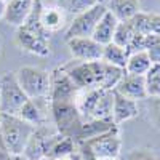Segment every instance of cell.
Wrapping results in <instances>:
<instances>
[{"mask_svg":"<svg viewBox=\"0 0 160 160\" xmlns=\"http://www.w3.org/2000/svg\"><path fill=\"white\" fill-rule=\"evenodd\" d=\"M64 72L69 75L77 90L88 88H101V90H114L118 80L125 74L123 69L111 66L104 61H72L66 66H61Z\"/></svg>","mask_w":160,"mask_h":160,"instance_id":"6da1fadb","label":"cell"},{"mask_svg":"<svg viewBox=\"0 0 160 160\" xmlns=\"http://www.w3.org/2000/svg\"><path fill=\"white\" fill-rule=\"evenodd\" d=\"M112 104L114 90L88 88L75 95V108L82 120H112Z\"/></svg>","mask_w":160,"mask_h":160,"instance_id":"7a4b0ae2","label":"cell"},{"mask_svg":"<svg viewBox=\"0 0 160 160\" xmlns=\"http://www.w3.org/2000/svg\"><path fill=\"white\" fill-rule=\"evenodd\" d=\"M35 127L18 115L0 114V139L10 155H22Z\"/></svg>","mask_w":160,"mask_h":160,"instance_id":"3957f363","label":"cell"},{"mask_svg":"<svg viewBox=\"0 0 160 160\" xmlns=\"http://www.w3.org/2000/svg\"><path fill=\"white\" fill-rule=\"evenodd\" d=\"M15 77L29 99H47L50 95V74L35 66H22Z\"/></svg>","mask_w":160,"mask_h":160,"instance_id":"277c9868","label":"cell"},{"mask_svg":"<svg viewBox=\"0 0 160 160\" xmlns=\"http://www.w3.org/2000/svg\"><path fill=\"white\" fill-rule=\"evenodd\" d=\"M50 109L56 125V131L75 141L83 122L75 108V101H50Z\"/></svg>","mask_w":160,"mask_h":160,"instance_id":"5b68a950","label":"cell"},{"mask_svg":"<svg viewBox=\"0 0 160 160\" xmlns=\"http://www.w3.org/2000/svg\"><path fill=\"white\" fill-rule=\"evenodd\" d=\"M29 98L24 95L15 72H7L0 78V114L18 115Z\"/></svg>","mask_w":160,"mask_h":160,"instance_id":"8992f818","label":"cell"},{"mask_svg":"<svg viewBox=\"0 0 160 160\" xmlns=\"http://www.w3.org/2000/svg\"><path fill=\"white\" fill-rule=\"evenodd\" d=\"M82 144H85V148L91 152V155L96 160L115 158L120 155V149H122V138H120V133H118V127L91 138Z\"/></svg>","mask_w":160,"mask_h":160,"instance_id":"52a82bcc","label":"cell"},{"mask_svg":"<svg viewBox=\"0 0 160 160\" xmlns=\"http://www.w3.org/2000/svg\"><path fill=\"white\" fill-rule=\"evenodd\" d=\"M104 13H106L104 3H96L91 8H88L87 11L74 16L72 22L69 24L68 31H66V40L75 38V37H91L98 21L101 19Z\"/></svg>","mask_w":160,"mask_h":160,"instance_id":"ba28073f","label":"cell"},{"mask_svg":"<svg viewBox=\"0 0 160 160\" xmlns=\"http://www.w3.org/2000/svg\"><path fill=\"white\" fill-rule=\"evenodd\" d=\"M77 88L62 68H56L50 74V101H75Z\"/></svg>","mask_w":160,"mask_h":160,"instance_id":"9c48e42d","label":"cell"},{"mask_svg":"<svg viewBox=\"0 0 160 160\" xmlns=\"http://www.w3.org/2000/svg\"><path fill=\"white\" fill-rule=\"evenodd\" d=\"M69 48L71 56L75 61L90 62V61H99L102 55V45L95 42L91 37H75L66 40Z\"/></svg>","mask_w":160,"mask_h":160,"instance_id":"30bf717a","label":"cell"},{"mask_svg":"<svg viewBox=\"0 0 160 160\" xmlns=\"http://www.w3.org/2000/svg\"><path fill=\"white\" fill-rule=\"evenodd\" d=\"M15 42L16 45L37 56H48L50 55V38H45L42 35H37L24 28H18L15 34Z\"/></svg>","mask_w":160,"mask_h":160,"instance_id":"8fae6325","label":"cell"},{"mask_svg":"<svg viewBox=\"0 0 160 160\" xmlns=\"http://www.w3.org/2000/svg\"><path fill=\"white\" fill-rule=\"evenodd\" d=\"M115 93L122 95L131 101H146L148 93H146V83H144V75H130L123 74L122 78L114 88Z\"/></svg>","mask_w":160,"mask_h":160,"instance_id":"7c38bea8","label":"cell"},{"mask_svg":"<svg viewBox=\"0 0 160 160\" xmlns=\"http://www.w3.org/2000/svg\"><path fill=\"white\" fill-rule=\"evenodd\" d=\"M77 151V142L61 133H53L47 141V149H45V157L55 158V160H62L71 157Z\"/></svg>","mask_w":160,"mask_h":160,"instance_id":"4fadbf2b","label":"cell"},{"mask_svg":"<svg viewBox=\"0 0 160 160\" xmlns=\"http://www.w3.org/2000/svg\"><path fill=\"white\" fill-rule=\"evenodd\" d=\"M35 0H10L5 5V15L3 21L10 26L15 28H21V26L28 21L31 11L34 8Z\"/></svg>","mask_w":160,"mask_h":160,"instance_id":"5bb4252c","label":"cell"},{"mask_svg":"<svg viewBox=\"0 0 160 160\" xmlns=\"http://www.w3.org/2000/svg\"><path fill=\"white\" fill-rule=\"evenodd\" d=\"M138 112H139V108H138L136 101H131L114 91V104H112L111 118L115 127H120L130 118H135L138 115Z\"/></svg>","mask_w":160,"mask_h":160,"instance_id":"9a60e30c","label":"cell"},{"mask_svg":"<svg viewBox=\"0 0 160 160\" xmlns=\"http://www.w3.org/2000/svg\"><path fill=\"white\" fill-rule=\"evenodd\" d=\"M104 7L115 16L118 22L128 21L141 11L139 0H104Z\"/></svg>","mask_w":160,"mask_h":160,"instance_id":"2e32d148","label":"cell"},{"mask_svg":"<svg viewBox=\"0 0 160 160\" xmlns=\"http://www.w3.org/2000/svg\"><path fill=\"white\" fill-rule=\"evenodd\" d=\"M117 24H118V21L115 19V16L111 11L106 10V13L101 16L95 31H93L91 38L95 40V42H98L99 45H102V47L111 43L112 38H114V34H115V29H117Z\"/></svg>","mask_w":160,"mask_h":160,"instance_id":"e0dca14e","label":"cell"},{"mask_svg":"<svg viewBox=\"0 0 160 160\" xmlns=\"http://www.w3.org/2000/svg\"><path fill=\"white\" fill-rule=\"evenodd\" d=\"M112 128H115V125L112 123V120H83L75 141H77V144L78 142H85V141L95 138L98 135H102V133L109 131Z\"/></svg>","mask_w":160,"mask_h":160,"instance_id":"ac0fdd59","label":"cell"},{"mask_svg":"<svg viewBox=\"0 0 160 160\" xmlns=\"http://www.w3.org/2000/svg\"><path fill=\"white\" fill-rule=\"evenodd\" d=\"M66 22V13L56 5V7H42V11H40V24L42 28L48 32L53 34L59 31Z\"/></svg>","mask_w":160,"mask_h":160,"instance_id":"d6986e66","label":"cell"},{"mask_svg":"<svg viewBox=\"0 0 160 160\" xmlns=\"http://www.w3.org/2000/svg\"><path fill=\"white\" fill-rule=\"evenodd\" d=\"M18 117H21L24 122L31 123L32 127H42L47 122L45 111L38 106V99H28L26 104L21 108Z\"/></svg>","mask_w":160,"mask_h":160,"instance_id":"ffe728a7","label":"cell"},{"mask_svg":"<svg viewBox=\"0 0 160 160\" xmlns=\"http://www.w3.org/2000/svg\"><path fill=\"white\" fill-rule=\"evenodd\" d=\"M128 59V53L125 48L115 45L114 42L108 43L102 47V55H101V61L108 62L111 66H115V68L125 69V64Z\"/></svg>","mask_w":160,"mask_h":160,"instance_id":"44dd1931","label":"cell"},{"mask_svg":"<svg viewBox=\"0 0 160 160\" xmlns=\"http://www.w3.org/2000/svg\"><path fill=\"white\" fill-rule=\"evenodd\" d=\"M151 66L152 62L146 55V51H138L128 56L123 71L125 74H130V75H146L148 71L151 69Z\"/></svg>","mask_w":160,"mask_h":160,"instance_id":"7402d4cb","label":"cell"},{"mask_svg":"<svg viewBox=\"0 0 160 160\" xmlns=\"http://www.w3.org/2000/svg\"><path fill=\"white\" fill-rule=\"evenodd\" d=\"M148 98H160V64H152L144 75Z\"/></svg>","mask_w":160,"mask_h":160,"instance_id":"603a6c76","label":"cell"},{"mask_svg":"<svg viewBox=\"0 0 160 160\" xmlns=\"http://www.w3.org/2000/svg\"><path fill=\"white\" fill-rule=\"evenodd\" d=\"M138 32L133 29V26L130 21H122L117 24V29H115V34H114V38L112 42L118 47H122L127 50V47L130 45V42L133 40V37H135Z\"/></svg>","mask_w":160,"mask_h":160,"instance_id":"cb8c5ba5","label":"cell"},{"mask_svg":"<svg viewBox=\"0 0 160 160\" xmlns=\"http://www.w3.org/2000/svg\"><path fill=\"white\" fill-rule=\"evenodd\" d=\"M96 0H58V7L69 15H80V13L87 11L88 8H91L93 5H96Z\"/></svg>","mask_w":160,"mask_h":160,"instance_id":"d4e9b609","label":"cell"},{"mask_svg":"<svg viewBox=\"0 0 160 160\" xmlns=\"http://www.w3.org/2000/svg\"><path fill=\"white\" fill-rule=\"evenodd\" d=\"M146 55L152 64H160V37L158 35H144V48Z\"/></svg>","mask_w":160,"mask_h":160,"instance_id":"484cf974","label":"cell"},{"mask_svg":"<svg viewBox=\"0 0 160 160\" xmlns=\"http://www.w3.org/2000/svg\"><path fill=\"white\" fill-rule=\"evenodd\" d=\"M123 160H160L154 149L151 148H136L130 151Z\"/></svg>","mask_w":160,"mask_h":160,"instance_id":"4316f807","label":"cell"},{"mask_svg":"<svg viewBox=\"0 0 160 160\" xmlns=\"http://www.w3.org/2000/svg\"><path fill=\"white\" fill-rule=\"evenodd\" d=\"M148 111L152 125L160 131V98H148Z\"/></svg>","mask_w":160,"mask_h":160,"instance_id":"83f0119b","label":"cell"},{"mask_svg":"<svg viewBox=\"0 0 160 160\" xmlns=\"http://www.w3.org/2000/svg\"><path fill=\"white\" fill-rule=\"evenodd\" d=\"M149 18V34L160 37V15L158 13H148Z\"/></svg>","mask_w":160,"mask_h":160,"instance_id":"f1b7e54d","label":"cell"},{"mask_svg":"<svg viewBox=\"0 0 160 160\" xmlns=\"http://www.w3.org/2000/svg\"><path fill=\"white\" fill-rule=\"evenodd\" d=\"M5 2L3 0H0V19H3V15H5Z\"/></svg>","mask_w":160,"mask_h":160,"instance_id":"f546056e","label":"cell"},{"mask_svg":"<svg viewBox=\"0 0 160 160\" xmlns=\"http://www.w3.org/2000/svg\"><path fill=\"white\" fill-rule=\"evenodd\" d=\"M11 160H28L24 155H11Z\"/></svg>","mask_w":160,"mask_h":160,"instance_id":"4dcf8cb0","label":"cell"},{"mask_svg":"<svg viewBox=\"0 0 160 160\" xmlns=\"http://www.w3.org/2000/svg\"><path fill=\"white\" fill-rule=\"evenodd\" d=\"M40 160H55V158H50V157H42Z\"/></svg>","mask_w":160,"mask_h":160,"instance_id":"1f68e13d","label":"cell"},{"mask_svg":"<svg viewBox=\"0 0 160 160\" xmlns=\"http://www.w3.org/2000/svg\"><path fill=\"white\" fill-rule=\"evenodd\" d=\"M101 160H120L118 157H115V158H101Z\"/></svg>","mask_w":160,"mask_h":160,"instance_id":"d6a6232c","label":"cell"},{"mask_svg":"<svg viewBox=\"0 0 160 160\" xmlns=\"http://www.w3.org/2000/svg\"><path fill=\"white\" fill-rule=\"evenodd\" d=\"M96 2H98V3H104V0H96Z\"/></svg>","mask_w":160,"mask_h":160,"instance_id":"836d02e7","label":"cell"},{"mask_svg":"<svg viewBox=\"0 0 160 160\" xmlns=\"http://www.w3.org/2000/svg\"><path fill=\"white\" fill-rule=\"evenodd\" d=\"M3 2H5V3H7V2H10V0H3Z\"/></svg>","mask_w":160,"mask_h":160,"instance_id":"e575fe53","label":"cell"},{"mask_svg":"<svg viewBox=\"0 0 160 160\" xmlns=\"http://www.w3.org/2000/svg\"><path fill=\"white\" fill-rule=\"evenodd\" d=\"M10 160H11V157H10Z\"/></svg>","mask_w":160,"mask_h":160,"instance_id":"d590c367","label":"cell"}]
</instances>
